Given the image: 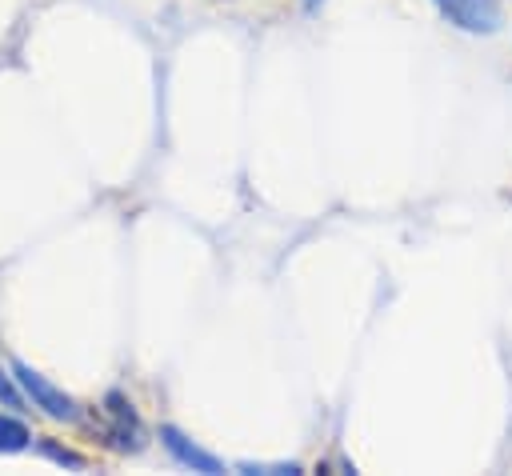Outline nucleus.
<instances>
[{
    "mask_svg": "<svg viewBox=\"0 0 512 476\" xmlns=\"http://www.w3.org/2000/svg\"><path fill=\"white\" fill-rule=\"evenodd\" d=\"M12 376H16V384H20V392H24V400H32V408H40L44 416H52V420H64V424H72V420H80V404L64 392V388H56L44 372H36L28 360H12Z\"/></svg>",
    "mask_w": 512,
    "mask_h": 476,
    "instance_id": "1",
    "label": "nucleus"
},
{
    "mask_svg": "<svg viewBox=\"0 0 512 476\" xmlns=\"http://www.w3.org/2000/svg\"><path fill=\"white\" fill-rule=\"evenodd\" d=\"M104 424H100V436L116 448V452H140L144 448V424H140V416H136V408H132V400L124 396V392H108L104 396Z\"/></svg>",
    "mask_w": 512,
    "mask_h": 476,
    "instance_id": "2",
    "label": "nucleus"
},
{
    "mask_svg": "<svg viewBox=\"0 0 512 476\" xmlns=\"http://www.w3.org/2000/svg\"><path fill=\"white\" fill-rule=\"evenodd\" d=\"M436 12L460 28V32H472V36H492L504 28V8L500 0H432Z\"/></svg>",
    "mask_w": 512,
    "mask_h": 476,
    "instance_id": "3",
    "label": "nucleus"
},
{
    "mask_svg": "<svg viewBox=\"0 0 512 476\" xmlns=\"http://www.w3.org/2000/svg\"><path fill=\"white\" fill-rule=\"evenodd\" d=\"M160 444H164V452L180 464V468H188V472H204V476H220L224 472V460L220 456H212V452H204L184 428H176V424H160Z\"/></svg>",
    "mask_w": 512,
    "mask_h": 476,
    "instance_id": "4",
    "label": "nucleus"
},
{
    "mask_svg": "<svg viewBox=\"0 0 512 476\" xmlns=\"http://www.w3.org/2000/svg\"><path fill=\"white\" fill-rule=\"evenodd\" d=\"M28 444H32V428H28L20 416L0 412V452L12 456V452H24Z\"/></svg>",
    "mask_w": 512,
    "mask_h": 476,
    "instance_id": "5",
    "label": "nucleus"
},
{
    "mask_svg": "<svg viewBox=\"0 0 512 476\" xmlns=\"http://www.w3.org/2000/svg\"><path fill=\"white\" fill-rule=\"evenodd\" d=\"M52 464H60V468H88V456H80V452H72V448H64V444H56L52 436H40V444H36Z\"/></svg>",
    "mask_w": 512,
    "mask_h": 476,
    "instance_id": "6",
    "label": "nucleus"
},
{
    "mask_svg": "<svg viewBox=\"0 0 512 476\" xmlns=\"http://www.w3.org/2000/svg\"><path fill=\"white\" fill-rule=\"evenodd\" d=\"M0 404H4V408H16V412L24 408V392H20L16 376H12V368H8V372L0 368Z\"/></svg>",
    "mask_w": 512,
    "mask_h": 476,
    "instance_id": "7",
    "label": "nucleus"
},
{
    "mask_svg": "<svg viewBox=\"0 0 512 476\" xmlns=\"http://www.w3.org/2000/svg\"><path fill=\"white\" fill-rule=\"evenodd\" d=\"M240 472H248V476H256V472H260V476H296L300 464H292V460H288V464H252V460H244Z\"/></svg>",
    "mask_w": 512,
    "mask_h": 476,
    "instance_id": "8",
    "label": "nucleus"
},
{
    "mask_svg": "<svg viewBox=\"0 0 512 476\" xmlns=\"http://www.w3.org/2000/svg\"><path fill=\"white\" fill-rule=\"evenodd\" d=\"M304 8H308V12H316V8H320V0H304Z\"/></svg>",
    "mask_w": 512,
    "mask_h": 476,
    "instance_id": "9",
    "label": "nucleus"
}]
</instances>
